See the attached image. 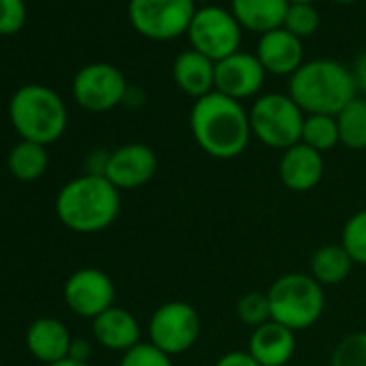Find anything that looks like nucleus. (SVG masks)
<instances>
[{"label":"nucleus","instance_id":"nucleus-1","mask_svg":"<svg viewBox=\"0 0 366 366\" xmlns=\"http://www.w3.org/2000/svg\"><path fill=\"white\" fill-rule=\"evenodd\" d=\"M190 129L197 144L216 159L242 155L252 138L250 114L244 104L218 91L194 102L190 110Z\"/></svg>","mask_w":366,"mask_h":366},{"label":"nucleus","instance_id":"nucleus-2","mask_svg":"<svg viewBox=\"0 0 366 366\" xmlns=\"http://www.w3.org/2000/svg\"><path fill=\"white\" fill-rule=\"evenodd\" d=\"M59 220L74 233L106 231L119 218L121 192L102 174H80L61 188L54 203Z\"/></svg>","mask_w":366,"mask_h":366},{"label":"nucleus","instance_id":"nucleus-3","mask_svg":"<svg viewBox=\"0 0 366 366\" xmlns=\"http://www.w3.org/2000/svg\"><path fill=\"white\" fill-rule=\"evenodd\" d=\"M289 97L304 114L336 117L351 99L357 97L353 74L334 59L306 61L289 78Z\"/></svg>","mask_w":366,"mask_h":366},{"label":"nucleus","instance_id":"nucleus-4","mask_svg":"<svg viewBox=\"0 0 366 366\" xmlns=\"http://www.w3.org/2000/svg\"><path fill=\"white\" fill-rule=\"evenodd\" d=\"M9 117L22 140L37 144L56 142L67 127V108L59 93L41 84H26L16 91Z\"/></svg>","mask_w":366,"mask_h":366},{"label":"nucleus","instance_id":"nucleus-5","mask_svg":"<svg viewBox=\"0 0 366 366\" xmlns=\"http://www.w3.org/2000/svg\"><path fill=\"white\" fill-rule=\"evenodd\" d=\"M265 293L269 300L272 321L293 332L312 327L325 310L323 287L310 274H282Z\"/></svg>","mask_w":366,"mask_h":366},{"label":"nucleus","instance_id":"nucleus-6","mask_svg":"<svg viewBox=\"0 0 366 366\" xmlns=\"http://www.w3.org/2000/svg\"><path fill=\"white\" fill-rule=\"evenodd\" d=\"M248 114L252 136L265 147L287 151L302 142L306 114L289 97V93H267L257 97Z\"/></svg>","mask_w":366,"mask_h":366},{"label":"nucleus","instance_id":"nucleus-7","mask_svg":"<svg viewBox=\"0 0 366 366\" xmlns=\"http://www.w3.org/2000/svg\"><path fill=\"white\" fill-rule=\"evenodd\" d=\"M197 11L194 0H129L127 5L134 31L151 41H170L188 35Z\"/></svg>","mask_w":366,"mask_h":366},{"label":"nucleus","instance_id":"nucleus-8","mask_svg":"<svg viewBox=\"0 0 366 366\" xmlns=\"http://www.w3.org/2000/svg\"><path fill=\"white\" fill-rule=\"evenodd\" d=\"M147 330L149 342L172 357L197 345L201 336V317L192 304L172 300L153 310Z\"/></svg>","mask_w":366,"mask_h":366},{"label":"nucleus","instance_id":"nucleus-9","mask_svg":"<svg viewBox=\"0 0 366 366\" xmlns=\"http://www.w3.org/2000/svg\"><path fill=\"white\" fill-rule=\"evenodd\" d=\"M242 26L231 14V9H222L216 5H205L197 11L188 39L192 50L212 59L214 63L239 52L242 46Z\"/></svg>","mask_w":366,"mask_h":366},{"label":"nucleus","instance_id":"nucleus-10","mask_svg":"<svg viewBox=\"0 0 366 366\" xmlns=\"http://www.w3.org/2000/svg\"><path fill=\"white\" fill-rule=\"evenodd\" d=\"M125 76L108 63H91L82 67L71 84L74 99L89 112H108L125 102Z\"/></svg>","mask_w":366,"mask_h":366},{"label":"nucleus","instance_id":"nucleus-11","mask_svg":"<svg viewBox=\"0 0 366 366\" xmlns=\"http://www.w3.org/2000/svg\"><path fill=\"white\" fill-rule=\"evenodd\" d=\"M114 295L112 278L97 267H82L74 272L63 287V297L69 310L91 321L114 306Z\"/></svg>","mask_w":366,"mask_h":366},{"label":"nucleus","instance_id":"nucleus-12","mask_svg":"<svg viewBox=\"0 0 366 366\" xmlns=\"http://www.w3.org/2000/svg\"><path fill=\"white\" fill-rule=\"evenodd\" d=\"M157 172V155L151 147L140 142L123 144L110 151L106 166V179L121 190H136L149 183Z\"/></svg>","mask_w":366,"mask_h":366},{"label":"nucleus","instance_id":"nucleus-13","mask_svg":"<svg viewBox=\"0 0 366 366\" xmlns=\"http://www.w3.org/2000/svg\"><path fill=\"white\" fill-rule=\"evenodd\" d=\"M265 76L267 71L257 54L239 50L216 63V91L235 102H244L259 95L265 84Z\"/></svg>","mask_w":366,"mask_h":366},{"label":"nucleus","instance_id":"nucleus-14","mask_svg":"<svg viewBox=\"0 0 366 366\" xmlns=\"http://www.w3.org/2000/svg\"><path fill=\"white\" fill-rule=\"evenodd\" d=\"M323 172H325L323 153L310 149L304 142L282 151V157L278 162V174L282 186L300 194L315 190L323 179Z\"/></svg>","mask_w":366,"mask_h":366},{"label":"nucleus","instance_id":"nucleus-15","mask_svg":"<svg viewBox=\"0 0 366 366\" xmlns=\"http://www.w3.org/2000/svg\"><path fill=\"white\" fill-rule=\"evenodd\" d=\"M257 59L261 61L263 69L274 76H293L306 61H304V46L302 39L291 35L285 29H276L259 37L257 44Z\"/></svg>","mask_w":366,"mask_h":366},{"label":"nucleus","instance_id":"nucleus-16","mask_svg":"<svg viewBox=\"0 0 366 366\" xmlns=\"http://www.w3.org/2000/svg\"><path fill=\"white\" fill-rule=\"evenodd\" d=\"M295 349V332L276 321H267L254 327L248 338V353L261 366H287L293 360Z\"/></svg>","mask_w":366,"mask_h":366},{"label":"nucleus","instance_id":"nucleus-17","mask_svg":"<svg viewBox=\"0 0 366 366\" xmlns=\"http://www.w3.org/2000/svg\"><path fill=\"white\" fill-rule=\"evenodd\" d=\"M71 342H74V338H71L67 325L54 317H41V319L33 321L26 332L29 351L46 366L69 357Z\"/></svg>","mask_w":366,"mask_h":366},{"label":"nucleus","instance_id":"nucleus-18","mask_svg":"<svg viewBox=\"0 0 366 366\" xmlns=\"http://www.w3.org/2000/svg\"><path fill=\"white\" fill-rule=\"evenodd\" d=\"M172 80L181 93L197 102L216 91V63L190 48L174 59Z\"/></svg>","mask_w":366,"mask_h":366},{"label":"nucleus","instance_id":"nucleus-19","mask_svg":"<svg viewBox=\"0 0 366 366\" xmlns=\"http://www.w3.org/2000/svg\"><path fill=\"white\" fill-rule=\"evenodd\" d=\"M93 336L108 351H129L140 340L138 319L121 306H112L93 319Z\"/></svg>","mask_w":366,"mask_h":366},{"label":"nucleus","instance_id":"nucleus-20","mask_svg":"<svg viewBox=\"0 0 366 366\" xmlns=\"http://www.w3.org/2000/svg\"><path fill=\"white\" fill-rule=\"evenodd\" d=\"M287 11V0H231V14L239 26L259 35L282 29Z\"/></svg>","mask_w":366,"mask_h":366},{"label":"nucleus","instance_id":"nucleus-21","mask_svg":"<svg viewBox=\"0 0 366 366\" xmlns=\"http://www.w3.org/2000/svg\"><path fill=\"white\" fill-rule=\"evenodd\" d=\"M353 261L340 244L319 246L310 257V276L321 287H336L351 274Z\"/></svg>","mask_w":366,"mask_h":366},{"label":"nucleus","instance_id":"nucleus-22","mask_svg":"<svg viewBox=\"0 0 366 366\" xmlns=\"http://www.w3.org/2000/svg\"><path fill=\"white\" fill-rule=\"evenodd\" d=\"M9 170L20 181H37L48 170V151L44 144L22 140L9 153Z\"/></svg>","mask_w":366,"mask_h":366},{"label":"nucleus","instance_id":"nucleus-23","mask_svg":"<svg viewBox=\"0 0 366 366\" xmlns=\"http://www.w3.org/2000/svg\"><path fill=\"white\" fill-rule=\"evenodd\" d=\"M338 134H340V144L353 151L366 149V99L355 97L351 99L338 114Z\"/></svg>","mask_w":366,"mask_h":366},{"label":"nucleus","instance_id":"nucleus-24","mask_svg":"<svg viewBox=\"0 0 366 366\" xmlns=\"http://www.w3.org/2000/svg\"><path fill=\"white\" fill-rule=\"evenodd\" d=\"M302 142L310 149L325 153L340 144L338 123L336 117L330 114H306L304 129H302Z\"/></svg>","mask_w":366,"mask_h":366},{"label":"nucleus","instance_id":"nucleus-25","mask_svg":"<svg viewBox=\"0 0 366 366\" xmlns=\"http://www.w3.org/2000/svg\"><path fill=\"white\" fill-rule=\"evenodd\" d=\"M353 265H366V209L355 212L342 227L340 242Z\"/></svg>","mask_w":366,"mask_h":366},{"label":"nucleus","instance_id":"nucleus-26","mask_svg":"<svg viewBox=\"0 0 366 366\" xmlns=\"http://www.w3.org/2000/svg\"><path fill=\"white\" fill-rule=\"evenodd\" d=\"M330 366H366V330L347 334L334 347Z\"/></svg>","mask_w":366,"mask_h":366},{"label":"nucleus","instance_id":"nucleus-27","mask_svg":"<svg viewBox=\"0 0 366 366\" xmlns=\"http://www.w3.org/2000/svg\"><path fill=\"white\" fill-rule=\"evenodd\" d=\"M235 312H237V319L248 325V327H259L267 321H272V310H269V300H267V293H261V291H250L246 295H242L237 300V306H235Z\"/></svg>","mask_w":366,"mask_h":366},{"label":"nucleus","instance_id":"nucleus-28","mask_svg":"<svg viewBox=\"0 0 366 366\" xmlns=\"http://www.w3.org/2000/svg\"><path fill=\"white\" fill-rule=\"evenodd\" d=\"M319 26H321V16L315 9V5H289V11L285 16V24H282L285 31L304 39V37L315 35L319 31Z\"/></svg>","mask_w":366,"mask_h":366},{"label":"nucleus","instance_id":"nucleus-29","mask_svg":"<svg viewBox=\"0 0 366 366\" xmlns=\"http://www.w3.org/2000/svg\"><path fill=\"white\" fill-rule=\"evenodd\" d=\"M119 366H174V364L170 355H166L164 351H159L155 345L147 340L125 351Z\"/></svg>","mask_w":366,"mask_h":366},{"label":"nucleus","instance_id":"nucleus-30","mask_svg":"<svg viewBox=\"0 0 366 366\" xmlns=\"http://www.w3.org/2000/svg\"><path fill=\"white\" fill-rule=\"evenodd\" d=\"M26 22L24 0H0V35H16Z\"/></svg>","mask_w":366,"mask_h":366},{"label":"nucleus","instance_id":"nucleus-31","mask_svg":"<svg viewBox=\"0 0 366 366\" xmlns=\"http://www.w3.org/2000/svg\"><path fill=\"white\" fill-rule=\"evenodd\" d=\"M110 159V151L106 149H93L86 155V174H106V166Z\"/></svg>","mask_w":366,"mask_h":366},{"label":"nucleus","instance_id":"nucleus-32","mask_svg":"<svg viewBox=\"0 0 366 366\" xmlns=\"http://www.w3.org/2000/svg\"><path fill=\"white\" fill-rule=\"evenodd\" d=\"M214 366H261L248 351H227Z\"/></svg>","mask_w":366,"mask_h":366},{"label":"nucleus","instance_id":"nucleus-33","mask_svg":"<svg viewBox=\"0 0 366 366\" xmlns=\"http://www.w3.org/2000/svg\"><path fill=\"white\" fill-rule=\"evenodd\" d=\"M351 74H353V80H355V86H357L360 97L366 99V52H362L355 59V65H353Z\"/></svg>","mask_w":366,"mask_h":366},{"label":"nucleus","instance_id":"nucleus-34","mask_svg":"<svg viewBox=\"0 0 366 366\" xmlns=\"http://www.w3.org/2000/svg\"><path fill=\"white\" fill-rule=\"evenodd\" d=\"M69 357H74V360H78V362H89V357H91V345H89L86 340H82V338L74 340V342H71Z\"/></svg>","mask_w":366,"mask_h":366},{"label":"nucleus","instance_id":"nucleus-35","mask_svg":"<svg viewBox=\"0 0 366 366\" xmlns=\"http://www.w3.org/2000/svg\"><path fill=\"white\" fill-rule=\"evenodd\" d=\"M50 366H91V364L89 362H78L74 357H65V360H61L56 364H50Z\"/></svg>","mask_w":366,"mask_h":366},{"label":"nucleus","instance_id":"nucleus-36","mask_svg":"<svg viewBox=\"0 0 366 366\" xmlns=\"http://www.w3.org/2000/svg\"><path fill=\"white\" fill-rule=\"evenodd\" d=\"M289 5H315V0H287Z\"/></svg>","mask_w":366,"mask_h":366},{"label":"nucleus","instance_id":"nucleus-37","mask_svg":"<svg viewBox=\"0 0 366 366\" xmlns=\"http://www.w3.org/2000/svg\"><path fill=\"white\" fill-rule=\"evenodd\" d=\"M336 3H340V5H351V3H355V0H336Z\"/></svg>","mask_w":366,"mask_h":366},{"label":"nucleus","instance_id":"nucleus-38","mask_svg":"<svg viewBox=\"0 0 366 366\" xmlns=\"http://www.w3.org/2000/svg\"><path fill=\"white\" fill-rule=\"evenodd\" d=\"M194 3H203V5H207V3H214V0H194Z\"/></svg>","mask_w":366,"mask_h":366}]
</instances>
